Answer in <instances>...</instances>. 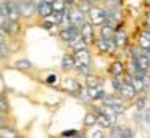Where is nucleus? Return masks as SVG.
<instances>
[{"instance_id":"nucleus-32","label":"nucleus","mask_w":150,"mask_h":138,"mask_svg":"<svg viewBox=\"0 0 150 138\" xmlns=\"http://www.w3.org/2000/svg\"><path fill=\"white\" fill-rule=\"evenodd\" d=\"M57 80H58L57 74H49V76H47V79H45V82H47V83H55Z\"/></svg>"},{"instance_id":"nucleus-30","label":"nucleus","mask_w":150,"mask_h":138,"mask_svg":"<svg viewBox=\"0 0 150 138\" xmlns=\"http://www.w3.org/2000/svg\"><path fill=\"white\" fill-rule=\"evenodd\" d=\"M105 2H107L108 6H111V8H118V6L121 5V0H105Z\"/></svg>"},{"instance_id":"nucleus-19","label":"nucleus","mask_w":150,"mask_h":138,"mask_svg":"<svg viewBox=\"0 0 150 138\" xmlns=\"http://www.w3.org/2000/svg\"><path fill=\"white\" fill-rule=\"evenodd\" d=\"M139 48H150V31H144L139 35Z\"/></svg>"},{"instance_id":"nucleus-23","label":"nucleus","mask_w":150,"mask_h":138,"mask_svg":"<svg viewBox=\"0 0 150 138\" xmlns=\"http://www.w3.org/2000/svg\"><path fill=\"white\" fill-rule=\"evenodd\" d=\"M97 124V112H87L84 117V125L87 127H92V125Z\"/></svg>"},{"instance_id":"nucleus-6","label":"nucleus","mask_w":150,"mask_h":138,"mask_svg":"<svg viewBox=\"0 0 150 138\" xmlns=\"http://www.w3.org/2000/svg\"><path fill=\"white\" fill-rule=\"evenodd\" d=\"M74 60H76V66H79V64H86V66H89V64H91V53H89L87 48L76 50L74 51Z\"/></svg>"},{"instance_id":"nucleus-38","label":"nucleus","mask_w":150,"mask_h":138,"mask_svg":"<svg viewBox=\"0 0 150 138\" xmlns=\"http://www.w3.org/2000/svg\"><path fill=\"white\" fill-rule=\"evenodd\" d=\"M0 109H2V111H7L8 109V106L5 104V99H0Z\"/></svg>"},{"instance_id":"nucleus-20","label":"nucleus","mask_w":150,"mask_h":138,"mask_svg":"<svg viewBox=\"0 0 150 138\" xmlns=\"http://www.w3.org/2000/svg\"><path fill=\"white\" fill-rule=\"evenodd\" d=\"M110 72H111L113 77H120L121 74L124 72V64L121 63V61H115V63L111 64V67H110Z\"/></svg>"},{"instance_id":"nucleus-25","label":"nucleus","mask_w":150,"mask_h":138,"mask_svg":"<svg viewBox=\"0 0 150 138\" xmlns=\"http://www.w3.org/2000/svg\"><path fill=\"white\" fill-rule=\"evenodd\" d=\"M53 11H65L66 8V0H52Z\"/></svg>"},{"instance_id":"nucleus-27","label":"nucleus","mask_w":150,"mask_h":138,"mask_svg":"<svg viewBox=\"0 0 150 138\" xmlns=\"http://www.w3.org/2000/svg\"><path fill=\"white\" fill-rule=\"evenodd\" d=\"M132 85H134V88H136L137 92H142V90H144V80L134 76V79H132Z\"/></svg>"},{"instance_id":"nucleus-26","label":"nucleus","mask_w":150,"mask_h":138,"mask_svg":"<svg viewBox=\"0 0 150 138\" xmlns=\"http://www.w3.org/2000/svg\"><path fill=\"white\" fill-rule=\"evenodd\" d=\"M15 66H16V69L28 71V69H31V61H28V60H18L16 63H15Z\"/></svg>"},{"instance_id":"nucleus-21","label":"nucleus","mask_w":150,"mask_h":138,"mask_svg":"<svg viewBox=\"0 0 150 138\" xmlns=\"http://www.w3.org/2000/svg\"><path fill=\"white\" fill-rule=\"evenodd\" d=\"M115 32H116V29H115V27H111V26H108V24H102V27H100V35H102V37L113 39Z\"/></svg>"},{"instance_id":"nucleus-22","label":"nucleus","mask_w":150,"mask_h":138,"mask_svg":"<svg viewBox=\"0 0 150 138\" xmlns=\"http://www.w3.org/2000/svg\"><path fill=\"white\" fill-rule=\"evenodd\" d=\"M69 45H71V48L76 51V50H81V48H86V45H87V42H86L84 39H82L81 35H79V37H78V39H74V40H73Z\"/></svg>"},{"instance_id":"nucleus-29","label":"nucleus","mask_w":150,"mask_h":138,"mask_svg":"<svg viewBox=\"0 0 150 138\" xmlns=\"http://www.w3.org/2000/svg\"><path fill=\"white\" fill-rule=\"evenodd\" d=\"M91 5H92V3H91V2H87V0H81V3H79V8H81L84 13H89V10L92 8Z\"/></svg>"},{"instance_id":"nucleus-3","label":"nucleus","mask_w":150,"mask_h":138,"mask_svg":"<svg viewBox=\"0 0 150 138\" xmlns=\"http://www.w3.org/2000/svg\"><path fill=\"white\" fill-rule=\"evenodd\" d=\"M84 15L86 13L82 11L79 6H71V8L68 10V18H69V24L73 26H78V27H81L82 24H84Z\"/></svg>"},{"instance_id":"nucleus-7","label":"nucleus","mask_w":150,"mask_h":138,"mask_svg":"<svg viewBox=\"0 0 150 138\" xmlns=\"http://www.w3.org/2000/svg\"><path fill=\"white\" fill-rule=\"evenodd\" d=\"M102 99H103L105 104L113 106L115 111H116L118 114L124 111V104H123V101H121L120 98H116V96H113V95H103V98H102Z\"/></svg>"},{"instance_id":"nucleus-1","label":"nucleus","mask_w":150,"mask_h":138,"mask_svg":"<svg viewBox=\"0 0 150 138\" xmlns=\"http://www.w3.org/2000/svg\"><path fill=\"white\" fill-rule=\"evenodd\" d=\"M0 8H2V13H4L5 18H10V19H13V21H18V19H20L21 13H20V8H18L16 2H11V0L4 2L0 5Z\"/></svg>"},{"instance_id":"nucleus-5","label":"nucleus","mask_w":150,"mask_h":138,"mask_svg":"<svg viewBox=\"0 0 150 138\" xmlns=\"http://www.w3.org/2000/svg\"><path fill=\"white\" fill-rule=\"evenodd\" d=\"M79 35H81L79 27H78V26H73V24L60 31V39H62V40H65V42H68V43H71L74 39L79 37Z\"/></svg>"},{"instance_id":"nucleus-40","label":"nucleus","mask_w":150,"mask_h":138,"mask_svg":"<svg viewBox=\"0 0 150 138\" xmlns=\"http://www.w3.org/2000/svg\"><path fill=\"white\" fill-rule=\"evenodd\" d=\"M66 3H68V5H73V3H74V0H66Z\"/></svg>"},{"instance_id":"nucleus-18","label":"nucleus","mask_w":150,"mask_h":138,"mask_svg":"<svg viewBox=\"0 0 150 138\" xmlns=\"http://www.w3.org/2000/svg\"><path fill=\"white\" fill-rule=\"evenodd\" d=\"M62 67L63 69H73L76 67V60H74V55H65L62 60Z\"/></svg>"},{"instance_id":"nucleus-10","label":"nucleus","mask_w":150,"mask_h":138,"mask_svg":"<svg viewBox=\"0 0 150 138\" xmlns=\"http://www.w3.org/2000/svg\"><path fill=\"white\" fill-rule=\"evenodd\" d=\"M37 13H39L42 18H49V16L53 13L52 2H49V0H40L39 5H37Z\"/></svg>"},{"instance_id":"nucleus-2","label":"nucleus","mask_w":150,"mask_h":138,"mask_svg":"<svg viewBox=\"0 0 150 138\" xmlns=\"http://www.w3.org/2000/svg\"><path fill=\"white\" fill-rule=\"evenodd\" d=\"M87 16H89V21H91L94 26H102V24H105V21H107L105 10L98 8V6H92V8L89 10Z\"/></svg>"},{"instance_id":"nucleus-42","label":"nucleus","mask_w":150,"mask_h":138,"mask_svg":"<svg viewBox=\"0 0 150 138\" xmlns=\"http://www.w3.org/2000/svg\"><path fill=\"white\" fill-rule=\"evenodd\" d=\"M0 125H4V119H2V116H0Z\"/></svg>"},{"instance_id":"nucleus-33","label":"nucleus","mask_w":150,"mask_h":138,"mask_svg":"<svg viewBox=\"0 0 150 138\" xmlns=\"http://www.w3.org/2000/svg\"><path fill=\"white\" fill-rule=\"evenodd\" d=\"M118 79H120V77H113V88L120 92V88H121V85H123V82H120Z\"/></svg>"},{"instance_id":"nucleus-31","label":"nucleus","mask_w":150,"mask_h":138,"mask_svg":"<svg viewBox=\"0 0 150 138\" xmlns=\"http://www.w3.org/2000/svg\"><path fill=\"white\" fill-rule=\"evenodd\" d=\"M40 26H42L44 29H52V27H53V26H55V24H53V22L50 21L49 18H45V21H42V24H40Z\"/></svg>"},{"instance_id":"nucleus-14","label":"nucleus","mask_w":150,"mask_h":138,"mask_svg":"<svg viewBox=\"0 0 150 138\" xmlns=\"http://www.w3.org/2000/svg\"><path fill=\"white\" fill-rule=\"evenodd\" d=\"M126 39H127V35H126V32H124L123 29L116 31V32H115V35H113V40H115V43H116V47H124L126 42H127Z\"/></svg>"},{"instance_id":"nucleus-8","label":"nucleus","mask_w":150,"mask_h":138,"mask_svg":"<svg viewBox=\"0 0 150 138\" xmlns=\"http://www.w3.org/2000/svg\"><path fill=\"white\" fill-rule=\"evenodd\" d=\"M81 31V37L84 39L87 43H92L94 42V24L92 22H84V24L79 27Z\"/></svg>"},{"instance_id":"nucleus-11","label":"nucleus","mask_w":150,"mask_h":138,"mask_svg":"<svg viewBox=\"0 0 150 138\" xmlns=\"http://www.w3.org/2000/svg\"><path fill=\"white\" fill-rule=\"evenodd\" d=\"M0 27L4 29V31L7 32L8 35H15L18 31H20V27H18V22L13 21V19H10V18H5L4 21H2V24H0Z\"/></svg>"},{"instance_id":"nucleus-12","label":"nucleus","mask_w":150,"mask_h":138,"mask_svg":"<svg viewBox=\"0 0 150 138\" xmlns=\"http://www.w3.org/2000/svg\"><path fill=\"white\" fill-rule=\"evenodd\" d=\"M136 92L137 90L134 88L132 83H127V82H123V85H121V88H120V95L124 96V98H132V96L136 95Z\"/></svg>"},{"instance_id":"nucleus-41","label":"nucleus","mask_w":150,"mask_h":138,"mask_svg":"<svg viewBox=\"0 0 150 138\" xmlns=\"http://www.w3.org/2000/svg\"><path fill=\"white\" fill-rule=\"evenodd\" d=\"M87 2H91V3H97V2H100V0H87Z\"/></svg>"},{"instance_id":"nucleus-39","label":"nucleus","mask_w":150,"mask_h":138,"mask_svg":"<svg viewBox=\"0 0 150 138\" xmlns=\"http://www.w3.org/2000/svg\"><path fill=\"white\" fill-rule=\"evenodd\" d=\"M147 29L150 31V13H149V16H147Z\"/></svg>"},{"instance_id":"nucleus-36","label":"nucleus","mask_w":150,"mask_h":138,"mask_svg":"<svg viewBox=\"0 0 150 138\" xmlns=\"http://www.w3.org/2000/svg\"><path fill=\"white\" fill-rule=\"evenodd\" d=\"M144 106H145V99L139 98V99H137V109H144Z\"/></svg>"},{"instance_id":"nucleus-28","label":"nucleus","mask_w":150,"mask_h":138,"mask_svg":"<svg viewBox=\"0 0 150 138\" xmlns=\"http://www.w3.org/2000/svg\"><path fill=\"white\" fill-rule=\"evenodd\" d=\"M10 55V47L7 45V42L5 43H0V58H5Z\"/></svg>"},{"instance_id":"nucleus-17","label":"nucleus","mask_w":150,"mask_h":138,"mask_svg":"<svg viewBox=\"0 0 150 138\" xmlns=\"http://www.w3.org/2000/svg\"><path fill=\"white\" fill-rule=\"evenodd\" d=\"M87 95L92 99H100V98H103L105 93L102 90V87H87Z\"/></svg>"},{"instance_id":"nucleus-35","label":"nucleus","mask_w":150,"mask_h":138,"mask_svg":"<svg viewBox=\"0 0 150 138\" xmlns=\"http://www.w3.org/2000/svg\"><path fill=\"white\" fill-rule=\"evenodd\" d=\"M7 35H8L7 32L0 27V43H5V42H7Z\"/></svg>"},{"instance_id":"nucleus-37","label":"nucleus","mask_w":150,"mask_h":138,"mask_svg":"<svg viewBox=\"0 0 150 138\" xmlns=\"http://www.w3.org/2000/svg\"><path fill=\"white\" fill-rule=\"evenodd\" d=\"M91 138H103V133H102L100 130H97V132H94V133L91 135Z\"/></svg>"},{"instance_id":"nucleus-4","label":"nucleus","mask_w":150,"mask_h":138,"mask_svg":"<svg viewBox=\"0 0 150 138\" xmlns=\"http://www.w3.org/2000/svg\"><path fill=\"white\" fill-rule=\"evenodd\" d=\"M16 5H18V8H20V13H21L23 18H31L37 10L33 0H18Z\"/></svg>"},{"instance_id":"nucleus-34","label":"nucleus","mask_w":150,"mask_h":138,"mask_svg":"<svg viewBox=\"0 0 150 138\" xmlns=\"http://www.w3.org/2000/svg\"><path fill=\"white\" fill-rule=\"evenodd\" d=\"M121 138H132V130H131V128H123Z\"/></svg>"},{"instance_id":"nucleus-15","label":"nucleus","mask_w":150,"mask_h":138,"mask_svg":"<svg viewBox=\"0 0 150 138\" xmlns=\"http://www.w3.org/2000/svg\"><path fill=\"white\" fill-rule=\"evenodd\" d=\"M63 88L68 90V92H71V93H78L79 90H81V85L73 79H66L65 82H63Z\"/></svg>"},{"instance_id":"nucleus-24","label":"nucleus","mask_w":150,"mask_h":138,"mask_svg":"<svg viewBox=\"0 0 150 138\" xmlns=\"http://www.w3.org/2000/svg\"><path fill=\"white\" fill-rule=\"evenodd\" d=\"M86 85H87V87H102V80L98 79V77L87 76V77H86Z\"/></svg>"},{"instance_id":"nucleus-16","label":"nucleus","mask_w":150,"mask_h":138,"mask_svg":"<svg viewBox=\"0 0 150 138\" xmlns=\"http://www.w3.org/2000/svg\"><path fill=\"white\" fill-rule=\"evenodd\" d=\"M97 124L103 128H108V127L113 125V120H111L107 114H103V112H97Z\"/></svg>"},{"instance_id":"nucleus-13","label":"nucleus","mask_w":150,"mask_h":138,"mask_svg":"<svg viewBox=\"0 0 150 138\" xmlns=\"http://www.w3.org/2000/svg\"><path fill=\"white\" fill-rule=\"evenodd\" d=\"M0 138H20V137H18V133H16L15 128L0 125Z\"/></svg>"},{"instance_id":"nucleus-9","label":"nucleus","mask_w":150,"mask_h":138,"mask_svg":"<svg viewBox=\"0 0 150 138\" xmlns=\"http://www.w3.org/2000/svg\"><path fill=\"white\" fill-rule=\"evenodd\" d=\"M95 43H97V47L100 51H113L115 47H116L113 39H105V37H102V35L95 40Z\"/></svg>"}]
</instances>
